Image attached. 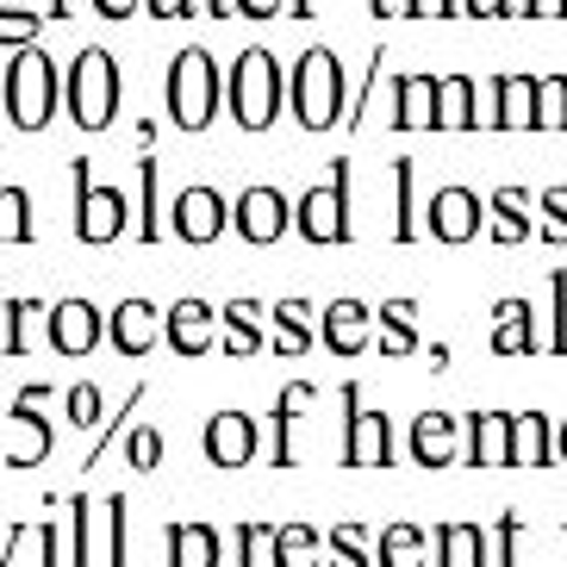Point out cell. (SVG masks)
<instances>
[{
	"instance_id": "cell-1",
	"label": "cell",
	"mask_w": 567,
	"mask_h": 567,
	"mask_svg": "<svg viewBox=\"0 0 567 567\" xmlns=\"http://www.w3.org/2000/svg\"><path fill=\"white\" fill-rule=\"evenodd\" d=\"M287 106H293V125L300 132H331L350 113V75L337 63L331 44H312L300 63L287 69Z\"/></svg>"
},
{
	"instance_id": "cell-2",
	"label": "cell",
	"mask_w": 567,
	"mask_h": 567,
	"mask_svg": "<svg viewBox=\"0 0 567 567\" xmlns=\"http://www.w3.org/2000/svg\"><path fill=\"white\" fill-rule=\"evenodd\" d=\"M163 101H168V118H175L182 132H206V125L218 118V101H225V75H218L213 51H200V44L175 51L168 82H163Z\"/></svg>"
},
{
	"instance_id": "cell-3",
	"label": "cell",
	"mask_w": 567,
	"mask_h": 567,
	"mask_svg": "<svg viewBox=\"0 0 567 567\" xmlns=\"http://www.w3.org/2000/svg\"><path fill=\"white\" fill-rule=\"evenodd\" d=\"M225 101H231V118L244 125V132H268V125H275V113L287 106L281 63H275L262 44H250V51L237 56L231 82H225Z\"/></svg>"
},
{
	"instance_id": "cell-4",
	"label": "cell",
	"mask_w": 567,
	"mask_h": 567,
	"mask_svg": "<svg viewBox=\"0 0 567 567\" xmlns=\"http://www.w3.org/2000/svg\"><path fill=\"white\" fill-rule=\"evenodd\" d=\"M63 101H69V118H75L82 132H106L118 118V63L101 44L75 51V63H69V75H63Z\"/></svg>"
},
{
	"instance_id": "cell-5",
	"label": "cell",
	"mask_w": 567,
	"mask_h": 567,
	"mask_svg": "<svg viewBox=\"0 0 567 567\" xmlns=\"http://www.w3.org/2000/svg\"><path fill=\"white\" fill-rule=\"evenodd\" d=\"M0 101H7V118L19 132H44L56 118V63L44 51H13L7 63V82H0Z\"/></svg>"
},
{
	"instance_id": "cell-6",
	"label": "cell",
	"mask_w": 567,
	"mask_h": 567,
	"mask_svg": "<svg viewBox=\"0 0 567 567\" xmlns=\"http://www.w3.org/2000/svg\"><path fill=\"white\" fill-rule=\"evenodd\" d=\"M350 175H355V163H350V156H337V163H331V182H324V187H306V194H300V206H293V231H300L306 244H350V237H355Z\"/></svg>"
},
{
	"instance_id": "cell-7",
	"label": "cell",
	"mask_w": 567,
	"mask_h": 567,
	"mask_svg": "<svg viewBox=\"0 0 567 567\" xmlns=\"http://www.w3.org/2000/svg\"><path fill=\"white\" fill-rule=\"evenodd\" d=\"M343 467H393L400 462V443H393V417L362 405V386H343Z\"/></svg>"
},
{
	"instance_id": "cell-8",
	"label": "cell",
	"mask_w": 567,
	"mask_h": 567,
	"mask_svg": "<svg viewBox=\"0 0 567 567\" xmlns=\"http://www.w3.org/2000/svg\"><path fill=\"white\" fill-rule=\"evenodd\" d=\"M75 168V237H82V244H94V250H106V244H118V237H125V194H118V187H101L94 182V163H69Z\"/></svg>"
},
{
	"instance_id": "cell-9",
	"label": "cell",
	"mask_w": 567,
	"mask_h": 567,
	"mask_svg": "<svg viewBox=\"0 0 567 567\" xmlns=\"http://www.w3.org/2000/svg\"><path fill=\"white\" fill-rule=\"evenodd\" d=\"M101 337H106V312L94 300H82V293L56 300L51 318H44V343H51L56 355H69V362L94 355V350H101Z\"/></svg>"
},
{
	"instance_id": "cell-10",
	"label": "cell",
	"mask_w": 567,
	"mask_h": 567,
	"mask_svg": "<svg viewBox=\"0 0 567 567\" xmlns=\"http://www.w3.org/2000/svg\"><path fill=\"white\" fill-rule=\"evenodd\" d=\"M231 225H237V237L250 244V250H268V244H281L287 231H293V206H287V194L281 187H244L237 194V206H231Z\"/></svg>"
},
{
	"instance_id": "cell-11",
	"label": "cell",
	"mask_w": 567,
	"mask_h": 567,
	"mask_svg": "<svg viewBox=\"0 0 567 567\" xmlns=\"http://www.w3.org/2000/svg\"><path fill=\"white\" fill-rule=\"evenodd\" d=\"M405 455L417 467H455L467 455V417L455 412H417L405 424Z\"/></svg>"
},
{
	"instance_id": "cell-12",
	"label": "cell",
	"mask_w": 567,
	"mask_h": 567,
	"mask_svg": "<svg viewBox=\"0 0 567 567\" xmlns=\"http://www.w3.org/2000/svg\"><path fill=\"white\" fill-rule=\"evenodd\" d=\"M200 450L213 467H250L256 450H262V431H256L250 412H213L200 431Z\"/></svg>"
},
{
	"instance_id": "cell-13",
	"label": "cell",
	"mask_w": 567,
	"mask_h": 567,
	"mask_svg": "<svg viewBox=\"0 0 567 567\" xmlns=\"http://www.w3.org/2000/svg\"><path fill=\"white\" fill-rule=\"evenodd\" d=\"M168 218H175V237L182 244H218L225 225H231V206H225L218 187H182L175 206H168Z\"/></svg>"
},
{
	"instance_id": "cell-14",
	"label": "cell",
	"mask_w": 567,
	"mask_h": 567,
	"mask_svg": "<svg viewBox=\"0 0 567 567\" xmlns=\"http://www.w3.org/2000/svg\"><path fill=\"white\" fill-rule=\"evenodd\" d=\"M536 94H543V82H536V75H499V82H486L481 125H499V132H530V125H536Z\"/></svg>"
},
{
	"instance_id": "cell-15",
	"label": "cell",
	"mask_w": 567,
	"mask_h": 567,
	"mask_svg": "<svg viewBox=\"0 0 567 567\" xmlns=\"http://www.w3.org/2000/svg\"><path fill=\"white\" fill-rule=\"evenodd\" d=\"M486 206H481V194H474V187H443V194H436L431 200V237L436 244H474V237L486 231Z\"/></svg>"
},
{
	"instance_id": "cell-16",
	"label": "cell",
	"mask_w": 567,
	"mask_h": 567,
	"mask_svg": "<svg viewBox=\"0 0 567 567\" xmlns=\"http://www.w3.org/2000/svg\"><path fill=\"white\" fill-rule=\"evenodd\" d=\"M7 424H13V443L0 450V467H38L44 455L56 450V431H51V417L38 412V400H25V393H19V405L7 412Z\"/></svg>"
},
{
	"instance_id": "cell-17",
	"label": "cell",
	"mask_w": 567,
	"mask_h": 567,
	"mask_svg": "<svg viewBox=\"0 0 567 567\" xmlns=\"http://www.w3.org/2000/svg\"><path fill=\"white\" fill-rule=\"evenodd\" d=\"M163 318L168 312H156L151 300H118L113 312H106V343H113L118 355H151L156 350V337H163Z\"/></svg>"
},
{
	"instance_id": "cell-18",
	"label": "cell",
	"mask_w": 567,
	"mask_h": 567,
	"mask_svg": "<svg viewBox=\"0 0 567 567\" xmlns=\"http://www.w3.org/2000/svg\"><path fill=\"white\" fill-rule=\"evenodd\" d=\"M163 343L175 355H206V350H218V306H206V300H175L168 306V318H163Z\"/></svg>"
},
{
	"instance_id": "cell-19",
	"label": "cell",
	"mask_w": 567,
	"mask_h": 567,
	"mask_svg": "<svg viewBox=\"0 0 567 567\" xmlns=\"http://www.w3.org/2000/svg\"><path fill=\"white\" fill-rule=\"evenodd\" d=\"M493 355H536L549 350V337L536 331V306L530 300H499L493 306V337H486Z\"/></svg>"
},
{
	"instance_id": "cell-20",
	"label": "cell",
	"mask_w": 567,
	"mask_h": 567,
	"mask_svg": "<svg viewBox=\"0 0 567 567\" xmlns=\"http://www.w3.org/2000/svg\"><path fill=\"white\" fill-rule=\"evenodd\" d=\"M443 75H393V125L400 132H436Z\"/></svg>"
},
{
	"instance_id": "cell-21",
	"label": "cell",
	"mask_w": 567,
	"mask_h": 567,
	"mask_svg": "<svg viewBox=\"0 0 567 567\" xmlns=\"http://www.w3.org/2000/svg\"><path fill=\"white\" fill-rule=\"evenodd\" d=\"M368 324H374V306L362 300H331L318 312V343L331 355H362L368 350Z\"/></svg>"
},
{
	"instance_id": "cell-22",
	"label": "cell",
	"mask_w": 567,
	"mask_h": 567,
	"mask_svg": "<svg viewBox=\"0 0 567 567\" xmlns=\"http://www.w3.org/2000/svg\"><path fill=\"white\" fill-rule=\"evenodd\" d=\"M467 467H512V412H467Z\"/></svg>"
},
{
	"instance_id": "cell-23",
	"label": "cell",
	"mask_w": 567,
	"mask_h": 567,
	"mask_svg": "<svg viewBox=\"0 0 567 567\" xmlns=\"http://www.w3.org/2000/svg\"><path fill=\"white\" fill-rule=\"evenodd\" d=\"M431 567H486V530L467 524V517H450L431 530Z\"/></svg>"
},
{
	"instance_id": "cell-24",
	"label": "cell",
	"mask_w": 567,
	"mask_h": 567,
	"mask_svg": "<svg viewBox=\"0 0 567 567\" xmlns=\"http://www.w3.org/2000/svg\"><path fill=\"white\" fill-rule=\"evenodd\" d=\"M168 567H225V536L218 524H168Z\"/></svg>"
},
{
	"instance_id": "cell-25",
	"label": "cell",
	"mask_w": 567,
	"mask_h": 567,
	"mask_svg": "<svg viewBox=\"0 0 567 567\" xmlns=\"http://www.w3.org/2000/svg\"><path fill=\"white\" fill-rule=\"evenodd\" d=\"M306 405H312V381L281 386V400H275V443H268V462L275 467H300V443H293V431H300Z\"/></svg>"
},
{
	"instance_id": "cell-26",
	"label": "cell",
	"mask_w": 567,
	"mask_h": 567,
	"mask_svg": "<svg viewBox=\"0 0 567 567\" xmlns=\"http://www.w3.org/2000/svg\"><path fill=\"white\" fill-rule=\"evenodd\" d=\"M262 306L256 300H225L218 306V324H225V331H218V350L225 355H256V350H268V337H262Z\"/></svg>"
},
{
	"instance_id": "cell-27",
	"label": "cell",
	"mask_w": 567,
	"mask_h": 567,
	"mask_svg": "<svg viewBox=\"0 0 567 567\" xmlns=\"http://www.w3.org/2000/svg\"><path fill=\"white\" fill-rule=\"evenodd\" d=\"M374 567H431V530L400 517V524H386L374 536Z\"/></svg>"
},
{
	"instance_id": "cell-28",
	"label": "cell",
	"mask_w": 567,
	"mask_h": 567,
	"mask_svg": "<svg viewBox=\"0 0 567 567\" xmlns=\"http://www.w3.org/2000/svg\"><path fill=\"white\" fill-rule=\"evenodd\" d=\"M268 567H324V530H318V524H306V517H287V524H275Z\"/></svg>"
},
{
	"instance_id": "cell-29",
	"label": "cell",
	"mask_w": 567,
	"mask_h": 567,
	"mask_svg": "<svg viewBox=\"0 0 567 567\" xmlns=\"http://www.w3.org/2000/svg\"><path fill=\"white\" fill-rule=\"evenodd\" d=\"M268 318H275V337H268V350H275V355H306L318 343L312 300H275V306H268Z\"/></svg>"
},
{
	"instance_id": "cell-30",
	"label": "cell",
	"mask_w": 567,
	"mask_h": 567,
	"mask_svg": "<svg viewBox=\"0 0 567 567\" xmlns=\"http://www.w3.org/2000/svg\"><path fill=\"white\" fill-rule=\"evenodd\" d=\"M555 462V417L512 412V467H549Z\"/></svg>"
},
{
	"instance_id": "cell-31",
	"label": "cell",
	"mask_w": 567,
	"mask_h": 567,
	"mask_svg": "<svg viewBox=\"0 0 567 567\" xmlns=\"http://www.w3.org/2000/svg\"><path fill=\"white\" fill-rule=\"evenodd\" d=\"M324 549H331V561H324V567H374L368 517H337L331 530H324Z\"/></svg>"
},
{
	"instance_id": "cell-32",
	"label": "cell",
	"mask_w": 567,
	"mask_h": 567,
	"mask_svg": "<svg viewBox=\"0 0 567 567\" xmlns=\"http://www.w3.org/2000/svg\"><path fill=\"white\" fill-rule=\"evenodd\" d=\"M417 300H386V306H374V324H381V343L374 350L381 355H412L417 350Z\"/></svg>"
},
{
	"instance_id": "cell-33",
	"label": "cell",
	"mask_w": 567,
	"mask_h": 567,
	"mask_svg": "<svg viewBox=\"0 0 567 567\" xmlns=\"http://www.w3.org/2000/svg\"><path fill=\"white\" fill-rule=\"evenodd\" d=\"M474 132L481 125V87L467 75H443V106H436V132Z\"/></svg>"
},
{
	"instance_id": "cell-34",
	"label": "cell",
	"mask_w": 567,
	"mask_h": 567,
	"mask_svg": "<svg viewBox=\"0 0 567 567\" xmlns=\"http://www.w3.org/2000/svg\"><path fill=\"white\" fill-rule=\"evenodd\" d=\"M524 206H530V194H524V187H499V194H493V206H486V231H493V244H524V237L536 231L530 218H524Z\"/></svg>"
},
{
	"instance_id": "cell-35",
	"label": "cell",
	"mask_w": 567,
	"mask_h": 567,
	"mask_svg": "<svg viewBox=\"0 0 567 567\" xmlns=\"http://www.w3.org/2000/svg\"><path fill=\"white\" fill-rule=\"evenodd\" d=\"M38 318H51V306L7 300V312H0V343H7V355H25L38 343Z\"/></svg>"
},
{
	"instance_id": "cell-36",
	"label": "cell",
	"mask_w": 567,
	"mask_h": 567,
	"mask_svg": "<svg viewBox=\"0 0 567 567\" xmlns=\"http://www.w3.org/2000/svg\"><path fill=\"white\" fill-rule=\"evenodd\" d=\"M69 567H94V499L87 493H69Z\"/></svg>"
},
{
	"instance_id": "cell-37",
	"label": "cell",
	"mask_w": 567,
	"mask_h": 567,
	"mask_svg": "<svg viewBox=\"0 0 567 567\" xmlns=\"http://www.w3.org/2000/svg\"><path fill=\"white\" fill-rule=\"evenodd\" d=\"M137 144H144V156H137V182H144V218H137V237L144 244H156L163 237V225H156V125H137Z\"/></svg>"
},
{
	"instance_id": "cell-38",
	"label": "cell",
	"mask_w": 567,
	"mask_h": 567,
	"mask_svg": "<svg viewBox=\"0 0 567 567\" xmlns=\"http://www.w3.org/2000/svg\"><path fill=\"white\" fill-rule=\"evenodd\" d=\"M517 549H524V517L499 512L493 524H486V567H524Z\"/></svg>"
},
{
	"instance_id": "cell-39",
	"label": "cell",
	"mask_w": 567,
	"mask_h": 567,
	"mask_svg": "<svg viewBox=\"0 0 567 567\" xmlns=\"http://www.w3.org/2000/svg\"><path fill=\"white\" fill-rule=\"evenodd\" d=\"M262 549H275V524L268 517H244L231 530V567H262Z\"/></svg>"
},
{
	"instance_id": "cell-40",
	"label": "cell",
	"mask_w": 567,
	"mask_h": 567,
	"mask_svg": "<svg viewBox=\"0 0 567 567\" xmlns=\"http://www.w3.org/2000/svg\"><path fill=\"white\" fill-rule=\"evenodd\" d=\"M0 244H32V194L0 187Z\"/></svg>"
},
{
	"instance_id": "cell-41",
	"label": "cell",
	"mask_w": 567,
	"mask_h": 567,
	"mask_svg": "<svg viewBox=\"0 0 567 567\" xmlns=\"http://www.w3.org/2000/svg\"><path fill=\"white\" fill-rule=\"evenodd\" d=\"M51 13H25V7H0V51H32Z\"/></svg>"
},
{
	"instance_id": "cell-42",
	"label": "cell",
	"mask_w": 567,
	"mask_h": 567,
	"mask_svg": "<svg viewBox=\"0 0 567 567\" xmlns=\"http://www.w3.org/2000/svg\"><path fill=\"white\" fill-rule=\"evenodd\" d=\"M63 412H69V424H75V431H101V424H106L101 386H94V381H75V386L63 393Z\"/></svg>"
},
{
	"instance_id": "cell-43",
	"label": "cell",
	"mask_w": 567,
	"mask_h": 567,
	"mask_svg": "<svg viewBox=\"0 0 567 567\" xmlns=\"http://www.w3.org/2000/svg\"><path fill=\"white\" fill-rule=\"evenodd\" d=\"M412 175H417V163H412V156H400V163H393V200H400V218H393V244H412V237H417V213H412Z\"/></svg>"
},
{
	"instance_id": "cell-44",
	"label": "cell",
	"mask_w": 567,
	"mask_h": 567,
	"mask_svg": "<svg viewBox=\"0 0 567 567\" xmlns=\"http://www.w3.org/2000/svg\"><path fill=\"white\" fill-rule=\"evenodd\" d=\"M125 462H132L137 474H156V467H163V431H156V424H137V431L125 436Z\"/></svg>"
},
{
	"instance_id": "cell-45",
	"label": "cell",
	"mask_w": 567,
	"mask_h": 567,
	"mask_svg": "<svg viewBox=\"0 0 567 567\" xmlns=\"http://www.w3.org/2000/svg\"><path fill=\"white\" fill-rule=\"evenodd\" d=\"M106 567H132V555H125V493H106Z\"/></svg>"
},
{
	"instance_id": "cell-46",
	"label": "cell",
	"mask_w": 567,
	"mask_h": 567,
	"mask_svg": "<svg viewBox=\"0 0 567 567\" xmlns=\"http://www.w3.org/2000/svg\"><path fill=\"white\" fill-rule=\"evenodd\" d=\"M137 405H144V386H132V393H125V405H118V412L101 424V436H94V450H87V462H82V467H101V462H106V443H113V436L125 431V417H132Z\"/></svg>"
},
{
	"instance_id": "cell-47",
	"label": "cell",
	"mask_w": 567,
	"mask_h": 567,
	"mask_svg": "<svg viewBox=\"0 0 567 567\" xmlns=\"http://www.w3.org/2000/svg\"><path fill=\"white\" fill-rule=\"evenodd\" d=\"M536 125L567 132V75H549V82H543V94H536Z\"/></svg>"
},
{
	"instance_id": "cell-48",
	"label": "cell",
	"mask_w": 567,
	"mask_h": 567,
	"mask_svg": "<svg viewBox=\"0 0 567 567\" xmlns=\"http://www.w3.org/2000/svg\"><path fill=\"white\" fill-rule=\"evenodd\" d=\"M549 300H555V331H549V350L567 355V268H549Z\"/></svg>"
},
{
	"instance_id": "cell-49",
	"label": "cell",
	"mask_w": 567,
	"mask_h": 567,
	"mask_svg": "<svg viewBox=\"0 0 567 567\" xmlns=\"http://www.w3.org/2000/svg\"><path fill=\"white\" fill-rule=\"evenodd\" d=\"M536 231L549 237V244H567V187H549L543 194V225Z\"/></svg>"
},
{
	"instance_id": "cell-50",
	"label": "cell",
	"mask_w": 567,
	"mask_h": 567,
	"mask_svg": "<svg viewBox=\"0 0 567 567\" xmlns=\"http://www.w3.org/2000/svg\"><path fill=\"white\" fill-rule=\"evenodd\" d=\"M38 567H69V543L56 536V517L38 524Z\"/></svg>"
},
{
	"instance_id": "cell-51",
	"label": "cell",
	"mask_w": 567,
	"mask_h": 567,
	"mask_svg": "<svg viewBox=\"0 0 567 567\" xmlns=\"http://www.w3.org/2000/svg\"><path fill=\"white\" fill-rule=\"evenodd\" d=\"M144 13L151 19H200L206 7L200 0H144Z\"/></svg>"
},
{
	"instance_id": "cell-52",
	"label": "cell",
	"mask_w": 567,
	"mask_h": 567,
	"mask_svg": "<svg viewBox=\"0 0 567 567\" xmlns=\"http://www.w3.org/2000/svg\"><path fill=\"white\" fill-rule=\"evenodd\" d=\"M32 536V524H19V517H7L0 524V567H13V555H19V543Z\"/></svg>"
},
{
	"instance_id": "cell-53",
	"label": "cell",
	"mask_w": 567,
	"mask_h": 567,
	"mask_svg": "<svg viewBox=\"0 0 567 567\" xmlns=\"http://www.w3.org/2000/svg\"><path fill=\"white\" fill-rule=\"evenodd\" d=\"M512 7H524V0H462L467 19H505Z\"/></svg>"
},
{
	"instance_id": "cell-54",
	"label": "cell",
	"mask_w": 567,
	"mask_h": 567,
	"mask_svg": "<svg viewBox=\"0 0 567 567\" xmlns=\"http://www.w3.org/2000/svg\"><path fill=\"white\" fill-rule=\"evenodd\" d=\"M405 19H455V0H405Z\"/></svg>"
},
{
	"instance_id": "cell-55",
	"label": "cell",
	"mask_w": 567,
	"mask_h": 567,
	"mask_svg": "<svg viewBox=\"0 0 567 567\" xmlns=\"http://www.w3.org/2000/svg\"><path fill=\"white\" fill-rule=\"evenodd\" d=\"M231 13L237 19H275L281 13V0H231Z\"/></svg>"
},
{
	"instance_id": "cell-56",
	"label": "cell",
	"mask_w": 567,
	"mask_h": 567,
	"mask_svg": "<svg viewBox=\"0 0 567 567\" xmlns=\"http://www.w3.org/2000/svg\"><path fill=\"white\" fill-rule=\"evenodd\" d=\"M530 19H567V0H524Z\"/></svg>"
},
{
	"instance_id": "cell-57",
	"label": "cell",
	"mask_w": 567,
	"mask_h": 567,
	"mask_svg": "<svg viewBox=\"0 0 567 567\" xmlns=\"http://www.w3.org/2000/svg\"><path fill=\"white\" fill-rule=\"evenodd\" d=\"M94 13H101V19H132L137 0H94Z\"/></svg>"
},
{
	"instance_id": "cell-58",
	"label": "cell",
	"mask_w": 567,
	"mask_h": 567,
	"mask_svg": "<svg viewBox=\"0 0 567 567\" xmlns=\"http://www.w3.org/2000/svg\"><path fill=\"white\" fill-rule=\"evenodd\" d=\"M368 7H374V19H400L405 13V0H368Z\"/></svg>"
},
{
	"instance_id": "cell-59",
	"label": "cell",
	"mask_w": 567,
	"mask_h": 567,
	"mask_svg": "<svg viewBox=\"0 0 567 567\" xmlns=\"http://www.w3.org/2000/svg\"><path fill=\"white\" fill-rule=\"evenodd\" d=\"M206 7V19H231V0H200Z\"/></svg>"
},
{
	"instance_id": "cell-60",
	"label": "cell",
	"mask_w": 567,
	"mask_h": 567,
	"mask_svg": "<svg viewBox=\"0 0 567 567\" xmlns=\"http://www.w3.org/2000/svg\"><path fill=\"white\" fill-rule=\"evenodd\" d=\"M555 455L567 462V417H561V431H555Z\"/></svg>"
},
{
	"instance_id": "cell-61",
	"label": "cell",
	"mask_w": 567,
	"mask_h": 567,
	"mask_svg": "<svg viewBox=\"0 0 567 567\" xmlns=\"http://www.w3.org/2000/svg\"><path fill=\"white\" fill-rule=\"evenodd\" d=\"M287 13H293V19H312V0H293V7H287Z\"/></svg>"
},
{
	"instance_id": "cell-62",
	"label": "cell",
	"mask_w": 567,
	"mask_h": 567,
	"mask_svg": "<svg viewBox=\"0 0 567 567\" xmlns=\"http://www.w3.org/2000/svg\"><path fill=\"white\" fill-rule=\"evenodd\" d=\"M51 19H69V0H51Z\"/></svg>"
},
{
	"instance_id": "cell-63",
	"label": "cell",
	"mask_w": 567,
	"mask_h": 567,
	"mask_svg": "<svg viewBox=\"0 0 567 567\" xmlns=\"http://www.w3.org/2000/svg\"><path fill=\"white\" fill-rule=\"evenodd\" d=\"M0 7H19V0H0Z\"/></svg>"
},
{
	"instance_id": "cell-64",
	"label": "cell",
	"mask_w": 567,
	"mask_h": 567,
	"mask_svg": "<svg viewBox=\"0 0 567 567\" xmlns=\"http://www.w3.org/2000/svg\"><path fill=\"white\" fill-rule=\"evenodd\" d=\"M561 536H567V524H561Z\"/></svg>"
}]
</instances>
